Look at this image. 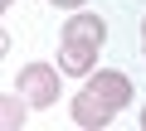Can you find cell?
Instances as JSON below:
<instances>
[{"mask_svg":"<svg viewBox=\"0 0 146 131\" xmlns=\"http://www.w3.org/2000/svg\"><path fill=\"white\" fill-rule=\"evenodd\" d=\"M58 73H63V68L29 63V68H20V78H15V92H25L29 107H54V102H58Z\"/></svg>","mask_w":146,"mask_h":131,"instance_id":"6da1fadb","label":"cell"},{"mask_svg":"<svg viewBox=\"0 0 146 131\" xmlns=\"http://www.w3.org/2000/svg\"><path fill=\"white\" fill-rule=\"evenodd\" d=\"M88 88H93L107 107H117V112L131 102V83H127V73H117V68H93V73H88Z\"/></svg>","mask_w":146,"mask_h":131,"instance_id":"7a4b0ae2","label":"cell"},{"mask_svg":"<svg viewBox=\"0 0 146 131\" xmlns=\"http://www.w3.org/2000/svg\"><path fill=\"white\" fill-rule=\"evenodd\" d=\"M58 68L68 78H88L98 68V44H83V39H58Z\"/></svg>","mask_w":146,"mask_h":131,"instance_id":"3957f363","label":"cell"},{"mask_svg":"<svg viewBox=\"0 0 146 131\" xmlns=\"http://www.w3.org/2000/svg\"><path fill=\"white\" fill-rule=\"evenodd\" d=\"M68 112H73V121H78V126L102 131V126L112 121V112H117V107H107V102H102L93 88H83V92H73V107H68Z\"/></svg>","mask_w":146,"mask_h":131,"instance_id":"277c9868","label":"cell"},{"mask_svg":"<svg viewBox=\"0 0 146 131\" xmlns=\"http://www.w3.org/2000/svg\"><path fill=\"white\" fill-rule=\"evenodd\" d=\"M63 39H83V44H107V24H102V15H68L63 20Z\"/></svg>","mask_w":146,"mask_h":131,"instance_id":"5b68a950","label":"cell"},{"mask_svg":"<svg viewBox=\"0 0 146 131\" xmlns=\"http://www.w3.org/2000/svg\"><path fill=\"white\" fill-rule=\"evenodd\" d=\"M25 92H5V102H0V126H5V131H20L25 126Z\"/></svg>","mask_w":146,"mask_h":131,"instance_id":"8992f818","label":"cell"},{"mask_svg":"<svg viewBox=\"0 0 146 131\" xmlns=\"http://www.w3.org/2000/svg\"><path fill=\"white\" fill-rule=\"evenodd\" d=\"M49 5H63V10H78V5H88V0H49Z\"/></svg>","mask_w":146,"mask_h":131,"instance_id":"52a82bcc","label":"cell"},{"mask_svg":"<svg viewBox=\"0 0 146 131\" xmlns=\"http://www.w3.org/2000/svg\"><path fill=\"white\" fill-rule=\"evenodd\" d=\"M141 126H146V107H141Z\"/></svg>","mask_w":146,"mask_h":131,"instance_id":"ba28073f","label":"cell"},{"mask_svg":"<svg viewBox=\"0 0 146 131\" xmlns=\"http://www.w3.org/2000/svg\"><path fill=\"white\" fill-rule=\"evenodd\" d=\"M141 34H146V24H141Z\"/></svg>","mask_w":146,"mask_h":131,"instance_id":"9c48e42d","label":"cell"}]
</instances>
